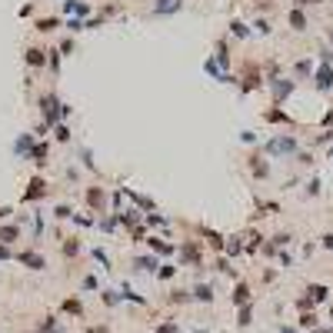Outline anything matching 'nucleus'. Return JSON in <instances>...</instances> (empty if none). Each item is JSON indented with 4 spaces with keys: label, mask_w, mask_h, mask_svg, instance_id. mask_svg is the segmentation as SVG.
Here are the masks:
<instances>
[{
    "label": "nucleus",
    "mask_w": 333,
    "mask_h": 333,
    "mask_svg": "<svg viewBox=\"0 0 333 333\" xmlns=\"http://www.w3.org/2000/svg\"><path fill=\"white\" fill-rule=\"evenodd\" d=\"M60 107H64V103H60L54 93H44V97H40V113H44V123H47V127L60 117Z\"/></svg>",
    "instance_id": "1"
},
{
    "label": "nucleus",
    "mask_w": 333,
    "mask_h": 333,
    "mask_svg": "<svg viewBox=\"0 0 333 333\" xmlns=\"http://www.w3.org/2000/svg\"><path fill=\"white\" fill-rule=\"evenodd\" d=\"M266 154H297V140L293 137H273L266 144Z\"/></svg>",
    "instance_id": "2"
},
{
    "label": "nucleus",
    "mask_w": 333,
    "mask_h": 333,
    "mask_svg": "<svg viewBox=\"0 0 333 333\" xmlns=\"http://www.w3.org/2000/svg\"><path fill=\"white\" fill-rule=\"evenodd\" d=\"M44 193H47V180H44V177H33V180H30V190H27L20 200H23V203H27V200H40Z\"/></svg>",
    "instance_id": "3"
},
{
    "label": "nucleus",
    "mask_w": 333,
    "mask_h": 333,
    "mask_svg": "<svg viewBox=\"0 0 333 333\" xmlns=\"http://www.w3.org/2000/svg\"><path fill=\"white\" fill-rule=\"evenodd\" d=\"M17 260H20V263H27L30 270H44V266H47V260H44L40 253H33V250H23V253H17Z\"/></svg>",
    "instance_id": "4"
},
{
    "label": "nucleus",
    "mask_w": 333,
    "mask_h": 333,
    "mask_svg": "<svg viewBox=\"0 0 333 333\" xmlns=\"http://www.w3.org/2000/svg\"><path fill=\"white\" fill-rule=\"evenodd\" d=\"M230 300H233V307H247V303H250V287H247V283H237Z\"/></svg>",
    "instance_id": "5"
},
{
    "label": "nucleus",
    "mask_w": 333,
    "mask_h": 333,
    "mask_svg": "<svg viewBox=\"0 0 333 333\" xmlns=\"http://www.w3.org/2000/svg\"><path fill=\"white\" fill-rule=\"evenodd\" d=\"M103 200H107V193H103V190H100V187H90L87 190V203H90V207H93V210H103Z\"/></svg>",
    "instance_id": "6"
},
{
    "label": "nucleus",
    "mask_w": 333,
    "mask_h": 333,
    "mask_svg": "<svg viewBox=\"0 0 333 333\" xmlns=\"http://www.w3.org/2000/svg\"><path fill=\"white\" fill-rule=\"evenodd\" d=\"M313 80H317V90H330L333 87V70H330V67H320Z\"/></svg>",
    "instance_id": "7"
},
{
    "label": "nucleus",
    "mask_w": 333,
    "mask_h": 333,
    "mask_svg": "<svg viewBox=\"0 0 333 333\" xmlns=\"http://www.w3.org/2000/svg\"><path fill=\"white\" fill-rule=\"evenodd\" d=\"M180 256H183V260H190L193 266H200V250H197V244H183V247H180Z\"/></svg>",
    "instance_id": "8"
},
{
    "label": "nucleus",
    "mask_w": 333,
    "mask_h": 333,
    "mask_svg": "<svg viewBox=\"0 0 333 333\" xmlns=\"http://www.w3.org/2000/svg\"><path fill=\"white\" fill-rule=\"evenodd\" d=\"M307 293H310V303H320V300L330 297V290L323 287V283H310V287H307Z\"/></svg>",
    "instance_id": "9"
},
{
    "label": "nucleus",
    "mask_w": 333,
    "mask_h": 333,
    "mask_svg": "<svg viewBox=\"0 0 333 333\" xmlns=\"http://www.w3.org/2000/svg\"><path fill=\"white\" fill-rule=\"evenodd\" d=\"M270 83H273V97H277V103L287 97L290 90H293V83H290V80H270Z\"/></svg>",
    "instance_id": "10"
},
{
    "label": "nucleus",
    "mask_w": 333,
    "mask_h": 333,
    "mask_svg": "<svg viewBox=\"0 0 333 333\" xmlns=\"http://www.w3.org/2000/svg\"><path fill=\"white\" fill-rule=\"evenodd\" d=\"M180 10V0H157L154 3V13H173Z\"/></svg>",
    "instance_id": "11"
},
{
    "label": "nucleus",
    "mask_w": 333,
    "mask_h": 333,
    "mask_svg": "<svg viewBox=\"0 0 333 333\" xmlns=\"http://www.w3.org/2000/svg\"><path fill=\"white\" fill-rule=\"evenodd\" d=\"M193 300H207V303H210L213 300V287L210 283H197V287H193Z\"/></svg>",
    "instance_id": "12"
},
{
    "label": "nucleus",
    "mask_w": 333,
    "mask_h": 333,
    "mask_svg": "<svg viewBox=\"0 0 333 333\" xmlns=\"http://www.w3.org/2000/svg\"><path fill=\"white\" fill-rule=\"evenodd\" d=\"M133 263H137V270H160V263H157V256H137V260H133Z\"/></svg>",
    "instance_id": "13"
},
{
    "label": "nucleus",
    "mask_w": 333,
    "mask_h": 333,
    "mask_svg": "<svg viewBox=\"0 0 333 333\" xmlns=\"http://www.w3.org/2000/svg\"><path fill=\"white\" fill-rule=\"evenodd\" d=\"M27 64H30V67H44V64H47L44 50H37V47H30V50H27Z\"/></svg>",
    "instance_id": "14"
},
{
    "label": "nucleus",
    "mask_w": 333,
    "mask_h": 333,
    "mask_svg": "<svg viewBox=\"0 0 333 333\" xmlns=\"http://www.w3.org/2000/svg\"><path fill=\"white\" fill-rule=\"evenodd\" d=\"M17 237H20V230H17V227H0V244H3V247L13 244Z\"/></svg>",
    "instance_id": "15"
},
{
    "label": "nucleus",
    "mask_w": 333,
    "mask_h": 333,
    "mask_svg": "<svg viewBox=\"0 0 333 333\" xmlns=\"http://www.w3.org/2000/svg\"><path fill=\"white\" fill-rule=\"evenodd\" d=\"M154 333H180V323L177 320H173V317H166V320L164 323H160V327H157V330Z\"/></svg>",
    "instance_id": "16"
},
{
    "label": "nucleus",
    "mask_w": 333,
    "mask_h": 333,
    "mask_svg": "<svg viewBox=\"0 0 333 333\" xmlns=\"http://www.w3.org/2000/svg\"><path fill=\"white\" fill-rule=\"evenodd\" d=\"M64 10L77 13V17H87V13H90V7H87V3H74V0H67V3H64Z\"/></svg>",
    "instance_id": "17"
},
{
    "label": "nucleus",
    "mask_w": 333,
    "mask_h": 333,
    "mask_svg": "<svg viewBox=\"0 0 333 333\" xmlns=\"http://www.w3.org/2000/svg\"><path fill=\"white\" fill-rule=\"evenodd\" d=\"M147 244H150V250H157V253H173V247L164 244V240H157V237H150Z\"/></svg>",
    "instance_id": "18"
},
{
    "label": "nucleus",
    "mask_w": 333,
    "mask_h": 333,
    "mask_svg": "<svg viewBox=\"0 0 333 333\" xmlns=\"http://www.w3.org/2000/svg\"><path fill=\"white\" fill-rule=\"evenodd\" d=\"M250 160H253V164H250V170H253L256 177H266V173H270V166H266L260 157H250Z\"/></svg>",
    "instance_id": "19"
},
{
    "label": "nucleus",
    "mask_w": 333,
    "mask_h": 333,
    "mask_svg": "<svg viewBox=\"0 0 333 333\" xmlns=\"http://www.w3.org/2000/svg\"><path fill=\"white\" fill-rule=\"evenodd\" d=\"M290 23H293V30H303V27H307V17H303V10H290Z\"/></svg>",
    "instance_id": "20"
},
{
    "label": "nucleus",
    "mask_w": 333,
    "mask_h": 333,
    "mask_svg": "<svg viewBox=\"0 0 333 333\" xmlns=\"http://www.w3.org/2000/svg\"><path fill=\"white\" fill-rule=\"evenodd\" d=\"M253 323V310H250V303L247 307H240V320H237V327H250Z\"/></svg>",
    "instance_id": "21"
},
{
    "label": "nucleus",
    "mask_w": 333,
    "mask_h": 333,
    "mask_svg": "<svg viewBox=\"0 0 333 333\" xmlns=\"http://www.w3.org/2000/svg\"><path fill=\"white\" fill-rule=\"evenodd\" d=\"M64 313H74V317H80V313H83L80 300H64Z\"/></svg>",
    "instance_id": "22"
},
{
    "label": "nucleus",
    "mask_w": 333,
    "mask_h": 333,
    "mask_svg": "<svg viewBox=\"0 0 333 333\" xmlns=\"http://www.w3.org/2000/svg\"><path fill=\"white\" fill-rule=\"evenodd\" d=\"M30 147H33V137H30V133H23L20 140H17V154H27Z\"/></svg>",
    "instance_id": "23"
},
{
    "label": "nucleus",
    "mask_w": 333,
    "mask_h": 333,
    "mask_svg": "<svg viewBox=\"0 0 333 333\" xmlns=\"http://www.w3.org/2000/svg\"><path fill=\"white\" fill-rule=\"evenodd\" d=\"M57 27V17H47V20H37V30L40 33H50Z\"/></svg>",
    "instance_id": "24"
},
{
    "label": "nucleus",
    "mask_w": 333,
    "mask_h": 333,
    "mask_svg": "<svg viewBox=\"0 0 333 333\" xmlns=\"http://www.w3.org/2000/svg\"><path fill=\"white\" fill-rule=\"evenodd\" d=\"M217 64H220V67H227V64H230V54H227V44H217Z\"/></svg>",
    "instance_id": "25"
},
{
    "label": "nucleus",
    "mask_w": 333,
    "mask_h": 333,
    "mask_svg": "<svg viewBox=\"0 0 333 333\" xmlns=\"http://www.w3.org/2000/svg\"><path fill=\"white\" fill-rule=\"evenodd\" d=\"M266 120H273V123H290V117L283 110H266Z\"/></svg>",
    "instance_id": "26"
},
{
    "label": "nucleus",
    "mask_w": 333,
    "mask_h": 333,
    "mask_svg": "<svg viewBox=\"0 0 333 333\" xmlns=\"http://www.w3.org/2000/svg\"><path fill=\"white\" fill-rule=\"evenodd\" d=\"M190 297H193V293H187V290H173V293H170V303H187Z\"/></svg>",
    "instance_id": "27"
},
{
    "label": "nucleus",
    "mask_w": 333,
    "mask_h": 333,
    "mask_svg": "<svg viewBox=\"0 0 333 333\" xmlns=\"http://www.w3.org/2000/svg\"><path fill=\"white\" fill-rule=\"evenodd\" d=\"M300 327H303V330L317 327V313H303V317H300Z\"/></svg>",
    "instance_id": "28"
},
{
    "label": "nucleus",
    "mask_w": 333,
    "mask_h": 333,
    "mask_svg": "<svg viewBox=\"0 0 333 333\" xmlns=\"http://www.w3.org/2000/svg\"><path fill=\"white\" fill-rule=\"evenodd\" d=\"M173 273H177V266H170V263H164L160 270H157V277H160V280H170Z\"/></svg>",
    "instance_id": "29"
},
{
    "label": "nucleus",
    "mask_w": 333,
    "mask_h": 333,
    "mask_svg": "<svg viewBox=\"0 0 333 333\" xmlns=\"http://www.w3.org/2000/svg\"><path fill=\"white\" fill-rule=\"evenodd\" d=\"M230 30L237 33V37H247V33H250V30H247V23H240V20H233V23H230Z\"/></svg>",
    "instance_id": "30"
},
{
    "label": "nucleus",
    "mask_w": 333,
    "mask_h": 333,
    "mask_svg": "<svg viewBox=\"0 0 333 333\" xmlns=\"http://www.w3.org/2000/svg\"><path fill=\"white\" fill-rule=\"evenodd\" d=\"M77 250H80V244H77V240H67V244H64V253H67V256H74Z\"/></svg>",
    "instance_id": "31"
},
{
    "label": "nucleus",
    "mask_w": 333,
    "mask_h": 333,
    "mask_svg": "<svg viewBox=\"0 0 333 333\" xmlns=\"http://www.w3.org/2000/svg\"><path fill=\"white\" fill-rule=\"evenodd\" d=\"M44 154H47V147H33V164H44Z\"/></svg>",
    "instance_id": "32"
},
{
    "label": "nucleus",
    "mask_w": 333,
    "mask_h": 333,
    "mask_svg": "<svg viewBox=\"0 0 333 333\" xmlns=\"http://www.w3.org/2000/svg\"><path fill=\"white\" fill-rule=\"evenodd\" d=\"M123 300H133V303H144V297H140V293H133V290H127V287H123Z\"/></svg>",
    "instance_id": "33"
},
{
    "label": "nucleus",
    "mask_w": 333,
    "mask_h": 333,
    "mask_svg": "<svg viewBox=\"0 0 333 333\" xmlns=\"http://www.w3.org/2000/svg\"><path fill=\"white\" fill-rule=\"evenodd\" d=\"M227 253H240V240H237V237H233L230 244H227Z\"/></svg>",
    "instance_id": "34"
},
{
    "label": "nucleus",
    "mask_w": 333,
    "mask_h": 333,
    "mask_svg": "<svg viewBox=\"0 0 333 333\" xmlns=\"http://www.w3.org/2000/svg\"><path fill=\"white\" fill-rule=\"evenodd\" d=\"M57 140H70V130H67V127H57Z\"/></svg>",
    "instance_id": "35"
},
{
    "label": "nucleus",
    "mask_w": 333,
    "mask_h": 333,
    "mask_svg": "<svg viewBox=\"0 0 333 333\" xmlns=\"http://www.w3.org/2000/svg\"><path fill=\"white\" fill-rule=\"evenodd\" d=\"M253 27H256V30H260V33H270V23H266V20H256Z\"/></svg>",
    "instance_id": "36"
},
{
    "label": "nucleus",
    "mask_w": 333,
    "mask_h": 333,
    "mask_svg": "<svg viewBox=\"0 0 333 333\" xmlns=\"http://www.w3.org/2000/svg\"><path fill=\"white\" fill-rule=\"evenodd\" d=\"M323 247H327V250H333V233H330V237H323Z\"/></svg>",
    "instance_id": "37"
},
{
    "label": "nucleus",
    "mask_w": 333,
    "mask_h": 333,
    "mask_svg": "<svg viewBox=\"0 0 333 333\" xmlns=\"http://www.w3.org/2000/svg\"><path fill=\"white\" fill-rule=\"evenodd\" d=\"M7 256H10V253H7V247L0 244V260H7Z\"/></svg>",
    "instance_id": "38"
},
{
    "label": "nucleus",
    "mask_w": 333,
    "mask_h": 333,
    "mask_svg": "<svg viewBox=\"0 0 333 333\" xmlns=\"http://www.w3.org/2000/svg\"><path fill=\"white\" fill-rule=\"evenodd\" d=\"M280 333H297V330H290V327H280Z\"/></svg>",
    "instance_id": "39"
},
{
    "label": "nucleus",
    "mask_w": 333,
    "mask_h": 333,
    "mask_svg": "<svg viewBox=\"0 0 333 333\" xmlns=\"http://www.w3.org/2000/svg\"><path fill=\"white\" fill-rule=\"evenodd\" d=\"M300 3H320V0H300Z\"/></svg>",
    "instance_id": "40"
},
{
    "label": "nucleus",
    "mask_w": 333,
    "mask_h": 333,
    "mask_svg": "<svg viewBox=\"0 0 333 333\" xmlns=\"http://www.w3.org/2000/svg\"><path fill=\"white\" fill-rule=\"evenodd\" d=\"M317 333H333V330H317Z\"/></svg>",
    "instance_id": "41"
},
{
    "label": "nucleus",
    "mask_w": 333,
    "mask_h": 333,
    "mask_svg": "<svg viewBox=\"0 0 333 333\" xmlns=\"http://www.w3.org/2000/svg\"><path fill=\"white\" fill-rule=\"evenodd\" d=\"M330 320H333V307H330Z\"/></svg>",
    "instance_id": "42"
},
{
    "label": "nucleus",
    "mask_w": 333,
    "mask_h": 333,
    "mask_svg": "<svg viewBox=\"0 0 333 333\" xmlns=\"http://www.w3.org/2000/svg\"><path fill=\"white\" fill-rule=\"evenodd\" d=\"M193 333H203V330H193Z\"/></svg>",
    "instance_id": "43"
},
{
    "label": "nucleus",
    "mask_w": 333,
    "mask_h": 333,
    "mask_svg": "<svg viewBox=\"0 0 333 333\" xmlns=\"http://www.w3.org/2000/svg\"><path fill=\"white\" fill-rule=\"evenodd\" d=\"M330 154H333V150H330Z\"/></svg>",
    "instance_id": "44"
}]
</instances>
